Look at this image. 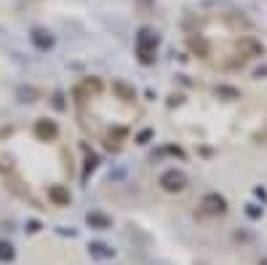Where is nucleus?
<instances>
[{
	"instance_id": "f257e3e1",
	"label": "nucleus",
	"mask_w": 267,
	"mask_h": 265,
	"mask_svg": "<svg viewBox=\"0 0 267 265\" xmlns=\"http://www.w3.org/2000/svg\"><path fill=\"white\" fill-rule=\"evenodd\" d=\"M158 182H160V188L166 190V193H182V190L187 188V177L182 174V171H176V169L163 171Z\"/></svg>"
},
{
	"instance_id": "f03ea898",
	"label": "nucleus",
	"mask_w": 267,
	"mask_h": 265,
	"mask_svg": "<svg viewBox=\"0 0 267 265\" xmlns=\"http://www.w3.org/2000/svg\"><path fill=\"white\" fill-rule=\"evenodd\" d=\"M203 212H208V214H224V212H227L224 198H219L216 193L206 196V198H203Z\"/></svg>"
},
{
	"instance_id": "7ed1b4c3",
	"label": "nucleus",
	"mask_w": 267,
	"mask_h": 265,
	"mask_svg": "<svg viewBox=\"0 0 267 265\" xmlns=\"http://www.w3.org/2000/svg\"><path fill=\"white\" fill-rule=\"evenodd\" d=\"M35 134H38V137H46V139H48V137L54 139V137H56V123H54V121H46V118L38 121V123H35Z\"/></svg>"
},
{
	"instance_id": "20e7f679",
	"label": "nucleus",
	"mask_w": 267,
	"mask_h": 265,
	"mask_svg": "<svg viewBox=\"0 0 267 265\" xmlns=\"http://www.w3.org/2000/svg\"><path fill=\"white\" fill-rule=\"evenodd\" d=\"M88 225H91V228L104 230V228H110V225H112V220H110V217H104V214H99V212H94V214H88Z\"/></svg>"
},
{
	"instance_id": "39448f33",
	"label": "nucleus",
	"mask_w": 267,
	"mask_h": 265,
	"mask_svg": "<svg viewBox=\"0 0 267 265\" xmlns=\"http://www.w3.org/2000/svg\"><path fill=\"white\" fill-rule=\"evenodd\" d=\"M14 257V246L8 241H0V260H11Z\"/></svg>"
},
{
	"instance_id": "423d86ee",
	"label": "nucleus",
	"mask_w": 267,
	"mask_h": 265,
	"mask_svg": "<svg viewBox=\"0 0 267 265\" xmlns=\"http://www.w3.org/2000/svg\"><path fill=\"white\" fill-rule=\"evenodd\" d=\"M259 265H267V260H262V262H259Z\"/></svg>"
}]
</instances>
